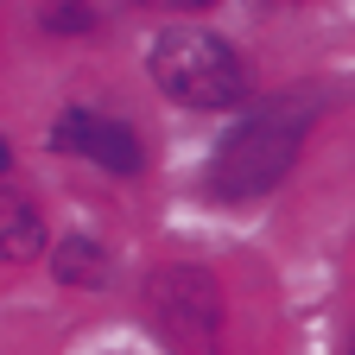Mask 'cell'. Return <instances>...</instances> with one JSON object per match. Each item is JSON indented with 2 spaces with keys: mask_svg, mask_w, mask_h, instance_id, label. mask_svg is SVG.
I'll return each mask as SVG.
<instances>
[{
  "mask_svg": "<svg viewBox=\"0 0 355 355\" xmlns=\"http://www.w3.org/2000/svg\"><path fill=\"white\" fill-rule=\"evenodd\" d=\"M304 127H311V102H304V96H279V102L254 108L229 140H222L209 184H216L222 197H254V191H266V184H279L286 165L298 159Z\"/></svg>",
  "mask_w": 355,
  "mask_h": 355,
  "instance_id": "cell-1",
  "label": "cell"
},
{
  "mask_svg": "<svg viewBox=\"0 0 355 355\" xmlns=\"http://www.w3.org/2000/svg\"><path fill=\"white\" fill-rule=\"evenodd\" d=\"M153 76H159L165 96L184 102V108H235V102H248V70L216 32H191V26L159 32Z\"/></svg>",
  "mask_w": 355,
  "mask_h": 355,
  "instance_id": "cell-2",
  "label": "cell"
},
{
  "mask_svg": "<svg viewBox=\"0 0 355 355\" xmlns=\"http://www.w3.org/2000/svg\"><path fill=\"white\" fill-rule=\"evenodd\" d=\"M146 304H153V324L171 336V343H203L216 330V286L197 266H171L146 286Z\"/></svg>",
  "mask_w": 355,
  "mask_h": 355,
  "instance_id": "cell-3",
  "label": "cell"
},
{
  "mask_svg": "<svg viewBox=\"0 0 355 355\" xmlns=\"http://www.w3.org/2000/svg\"><path fill=\"white\" fill-rule=\"evenodd\" d=\"M51 146H58V153H83V159H96V165H108V171H140V133H133L127 121H108V114L70 108V114L51 127Z\"/></svg>",
  "mask_w": 355,
  "mask_h": 355,
  "instance_id": "cell-4",
  "label": "cell"
},
{
  "mask_svg": "<svg viewBox=\"0 0 355 355\" xmlns=\"http://www.w3.org/2000/svg\"><path fill=\"white\" fill-rule=\"evenodd\" d=\"M44 254V222L19 191H0V260H38Z\"/></svg>",
  "mask_w": 355,
  "mask_h": 355,
  "instance_id": "cell-5",
  "label": "cell"
},
{
  "mask_svg": "<svg viewBox=\"0 0 355 355\" xmlns=\"http://www.w3.org/2000/svg\"><path fill=\"white\" fill-rule=\"evenodd\" d=\"M51 273H58L64 286H102V279H108V254H102L96 241L70 235V241L51 248Z\"/></svg>",
  "mask_w": 355,
  "mask_h": 355,
  "instance_id": "cell-6",
  "label": "cell"
},
{
  "mask_svg": "<svg viewBox=\"0 0 355 355\" xmlns=\"http://www.w3.org/2000/svg\"><path fill=\"white\" fill-rule=\"evenodd\" d=\"M44 26H51V32H83L89 26V7H83V0H58V7L44 13Z\"/></svg>",
  "mask_w": 355,
  "mask_h": 355,
  "instance_id": "cell-7",
  "label": "cell"
},
{
  "mask_svg": "<svg viewBox=\"0 0 355 355\" xmlns=\"http://www.w3.org/2000/svg\"><path fill=\"white\" fill-rule=\"evenodd\" d=\"M7 159H13V153H7V140H0V171H7Z\"/></svg>",
  "mask_w": 355,
  "mask_h": 355,
  "instance_id": "cell-8",
  "label": "cell"
},
{
  "mask_svg": "<svg viewBox=\"0 0 355 355\" xmlns=\"http://www.w3.org/2000/svg\"><path fill=\"white\" fill-rule=\"evenodd\" d=\"M191 7H209V0H191Z\"/></svg>",
  "mask_w": 355,
  "mask_h": 355,
  "instance_id": "cell-9",
  "label": "cell"
}]
</instances>
